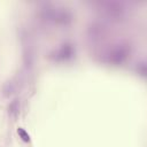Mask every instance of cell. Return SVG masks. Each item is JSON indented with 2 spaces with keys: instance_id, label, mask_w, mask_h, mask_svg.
<instances>
[{
  "instance_id": "6da1fadb",
  "label": "cell",
  "mask_w": 147,
  "mask_h": 147,
  "mask_svg": "<svg viewBox=\"0 0 147 147\" xmlns=\"http://www.w3.org/2000/svg\"><path fill=\"white\" fill-rule=\"evenodd\" d=\"M126 57V49L123 47L114 48L109 53V61L111 62H122Z\"/></svg>"
},
{
  "instance_id": "7a4b0ae2",
  "label": "cell",
  "mask_w": 147,
  "mask_h": 147,
  "mask_svg": "<svg viewBox=\"0 0 147 147\" xmlns=\"http://www.w3.org/2000/svg\"><path fill=\"white\" fill-rule=\"evenodd\" d=\"M71 54H72V48H71V46H69V45H64V46H62V47L60 48L59 53H57V55H59L61 59L70 57Z\"/></svg>"
},
{
  "instance_id": "3957f363",
  "label": "cell",
  "mask_w": 147,
  "mask_h": 147,
  "mask_svg": "<svg viewBox=\"0 0 147 147\" xmlns=\"http://www.w3.org/2000/svg\"><path fill=\"white\" fill-rule=\"evenodd\" d=\"M17 133L20 134V137L24 140V141H29L30 140V137H29V134H28V132L24 130V129H22V127H18L17 129Z\"/></svg>"
},
{
  "instance_id": "277c9868",
  "label": "cell",
  "mask_w": 147,
  "mask_h": 147,
  "mask_svg": "<svg viewBox=\"0 0 147 147\" xmlns=\"http://www.w3.org/2000/svg\"><path fill=\"white\" fill-rule=\"evenodd\" d=\"M9 111H10L11 114H14V115L18 111V101H17V100H14V101L11 102V105L9 106Z\"/></svg>"
}]
</instances>
